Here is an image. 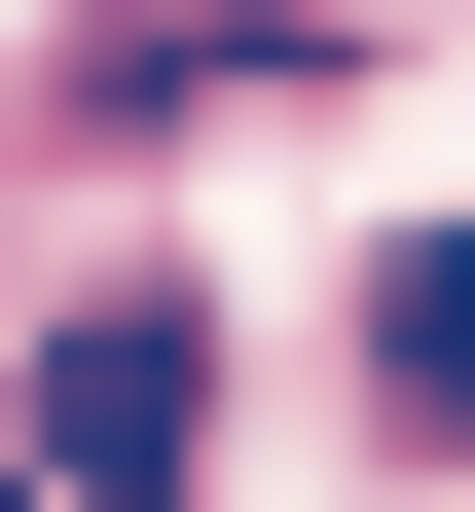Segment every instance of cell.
<instances>
[{"mask_svg":"<svg viewBox=\"0 0 475 512\" xmlns=\"http://www.w3.org/2000/svg\"><path fill=\"white\" fill-rule=\"evenodd\" d=\"M183 439H220V330H183V293H74V330H37V476L183 512Z\"/></svg>","mask_w":475,"mask_h":512,"instance_id":"cell-1","label":"cell"},{"mask_svg":"<svg viewBox=\"0 0 475 512\" xmlns=\"http://www.w3.org/2000/svg\"><path fill=\"white\" fill-rule=\"evenodd\" d=\"M366 403H402V439H475V220H402V256H366Z\"/></svg>","mask_w":475,"mask_h":512,"instance_id":"cell-2","label":"cell"},{"mask_svg":"<svg viewBox=\"0 0 475 512\" xmlns=\"http://www.w3.org/2000/svg\"><path fill=\"white\" fill-rule=\"evenodd\" d=\"M0 512H74V476H0Z\"/></svg>","mask_w":475,"mask_h":512,"instance_id":"cell-3","label":"cell"}]
</instances>
